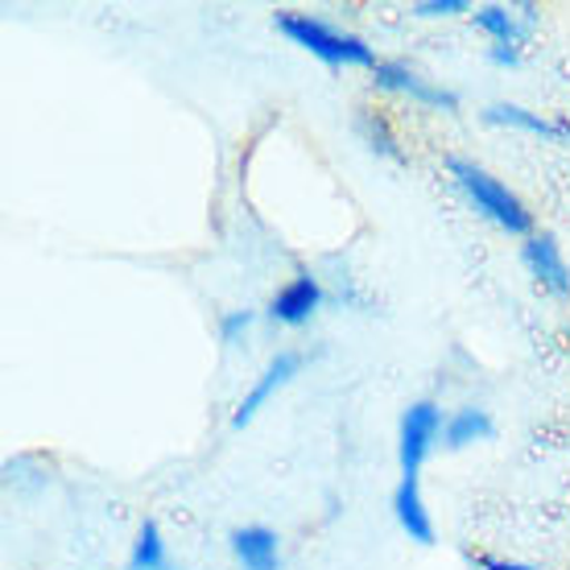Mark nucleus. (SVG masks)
I'll use <instances>...</instances> for the list:
<instances>
[{"label":"nucleus","mask_w":570,"mask_h":570,"mask_svg":"<svg viewBox=\"0 0 570 570\" xmlns=\"http://www.w3.org/2000/svg\"><path fill=\"white\" fill-rule=\"evenodd\" d=\"M125 570H178V562L170 558V542H166V533L154 517H145L141 529H137Z\"/></svg>","instance_id":"obj_13"},{"label":"nucleus","mask_w":570,"mask_h":570,"mask_svg":"<svg viewBox=\"0 0 570 570\" xmlns=\"http://www.w3.org/2000/svg\"><path fill=\"white\" fill-rule=\"evenodd\" d=\"M480 116H484V125H497V129H517L529 132V137H542V141H570V116L562 112H538L525 104L497 100L488 104Z\"/></svg>","instance_id":"obj_9"},{"label":"nucleus","mask_w":570,"mask_h":570,"mask_svg":"<svg viewBox=\"0 0 570 570\" xmlns=\"http://www.w3.org/2000/svg\"><path fill=\"white\" fill-rule=\"evenodd\" d=\"M446 178H451L459 199L468 203V212H475L484 224L509 232V236H521V240L538 232L525 199H521L504 178L484 170L480 161H471V157H446Z\"/></svg>","instance_id":"obj_1"},{"label":"nucleus","mask_w":570,"mask_h":570,"mask_svg":"<svg viewBox=\"0 0 570 570\" xmlns=\"http://www.w3.org/2000/svg\"><path fill=\"white\" fill-rule=\"evenodd\" d=\"M459 13H471L468 0H417L414 4V17H426V21H446V17H459Z\"/></svg>","instance_id":"obj_16"},{"label":"nucleus","mask_w":570,"mask_h":570,"mask_svg":"<svg viewBox=\"0 0 570 570\" xmlns=\"http://www.w3.org/2000/svg\"><path fill=\"white\" fill-rule=\"evenodd\" d=\"M253 323H257V311H244V306L224 311L219 314V343H228V347L244 343L248 340V331H253Z\"/></svg>","instance_id":"obj_15"},{"label":"nucleus","mask_w":570,"mask_h":570,"mask_svg":"<svg viewBox=\"0 0 570 570\" xmlns=\"http://www.w3.org/2000/svg\"><path fill=\"white\" fill-rule=\"evenodd\" d=\"M273 26H277V33H282L285 42L306 50V55L327 62V67H364V71H372L381 62L376 46H368L360 33L331 26V21H323V17L314 13H294L289 9V13L273 17Z\"/></svg>","instance_id":"obj_2"},{"label":"nucleus","mask_w":570,"mask_h":570,"mask_svg":"<svg viewBox=\"0 0 570 570\" xmlns=\"http://www.w3.org/2000/svg\"><path fill=\"white\" fill-rule=\"evenodd\" d=\"M323 302H327L323 282H318L311 269H298L285 285H277V294H273L269 306H265V318H269L273 327L298 331L323 311Z\"/></svg>","instance_id":"obj_5"},{"label":"nucleus","mask_w":570,"mask_h":570,"mask_svg":"<svg viewBox=\"0 0 570 570\" xmlns=\"http://www.w3.org/2000/svg\"><path fill=\"white\" fill-rule=\"evenodd\" d=\"M393 521H397V529L410 542L434 546V517H430V504L422 497L417 475H401L397 492H393Z\"/></svg>","instance_id":"obj_11"},{"label":"nucleus","mask_w":570,"mask_h":570,"mask_svg":"<svg viewBox=\"0 0 570 570\" xmlns=\"http://www.w3.org/2000/svg\"><path fill=\"white\" fill-rule=\"evenodd\" d=\"M567 347H570V327H567Z\"/></svg>","instance_id":"obj_19"},{"label":"nucleus","mask_w":570,"mask_h":570,"mask_svg":"<svg viewBox=\"0 0 570 570\" xmlns=\"http://www.w3.org/2000/svg\"><path fill=\"white\" fill-rule=\"evenodd\" d=\"M497 434V422L484 405H455L446 414V426H442V446L446 451H468L475 442H488Z\"/></svg>","instance_id":"obj_12"},{"label":"nucleus","mask_w":570,"mask_h":570,"mask_svg":"<svg viewBox=\"0 0 570 570\" xmlns=\"http://www.w3.org/2000/svg\"><path fill=\"white\" fill-rule=\"evenodd\" d=\"M538 17H542V9L533 0H525V4H480L471 13V21L480 33H488L492 46H521L525 50V42L538 29Z\"/></svg>","instance_id":"obj_8"},{"label":"nucleus","mask_w":570,"mask_h":570,"mask_svg":"<svg viewBox=\"0 0 570 570\" xmlns=\"http://www.w3.org/2000/svg\"><path fill=\"white\" fill-rule=\"evenodd\" d=\"M232 558L240 570H282V538L269 525H236L228 533Z\"/></svg>","instance_id":"obj_10"},{"label":"nucleus","mask_w":570,"mask_h":570,"mask_svg":"<svg viewBox=\"0 0 570 570\" xmlns=\"http://www.w3.org/2000/svg\"><path fill=\"white\" fill-rule=\"evenodd\" d=\"M356 132L360 141L368 145L376 157H385V161H405V149H401L397 132L389 125V116L381 108H356Z\"/></svg>","instance_id":"obj_14"},{"label":"nucleus","mask_w":570,"mask_h":570,"mask_svg":"<svg viewBox=\"0 0 570 570\" xmlns=\"http://www.w3.org/2000/svg\"><path fill=\"white\" fill-rule=\"evenodd\" d=\"M488 62L500 71H513V67H521V46H488Z\"/></svg>","instance_id":"obj_17"},{"label":"nucleus","mask_w":570,"mask_h":570,"mask_svg":"<svg viewBox=\"0 0 570 570\" xmlns=\"http://www.w3.org/2000/svg\"><path fill=\"white\" fill-rule=\"evenodd\" d=\"M302 372V352H294V347H282L277 356L265 360V368L253 376V385H248V393L240 397V405H236V414H232V430H244L253 417L269 405L277 393H282L294 376Z\"/></svg>","instance_id":"obj_7"},{"label":"nucleus","mask_w":570,"mask_h":570,"mask_svg":"<svg viewBox=\"0 0 570 570\" xmlns=\"http://www.w3.org/2000/svg\"><path fill=\"white\" fill-rule=\"evenodd\" d=\"M372 87L385 91V96H405V100H414L417 108H430V112H459V91L426 79L401 58H381L372 67Z\"/></svg>","instance_id":"obj_4"},{"label":"nucleus","mask_w":570,"mask_h":570,"mask_svg":"<svg viewBox=\"0 0 570 570\" xmlns=\"http://www.w3.org/2000/svg\"><path fill=\"white\" fill-rule=\"evenodd\" d=\"M475 570H538V567L521 562V558H475Z\"/></svg>","instance_id":"obj_18"},{"label":"nucleus","mask_w":570,"mask_h":570,"mask_svg":"<svg viewBox=\"0 0 570 570\" xmlns=\"http://www.w3.org/2000/svg\"><path fill=\"white\" fill-rule=\"evenodd\" d=\"M521 265L533 277V285L542 289L546 298L567 302L570 298V265L562 257V244L554 232H533L521 240Z\"/></svg>","instance_id":"obj_6"},{"label":"nucleus","mask_w":570,"mask_h":570,"mask_svg":"<svg viewBox=\"0 0 570 570\" xmlns=\"http://www.w3.org/2000/svg\"><path fill=\"white\" fill-rule=\"evenodd\" d=\"M442 426H446V414H442L439 401H414L401 410L397 422V463L401 475H417L426 468V459L434 455V446L442 442Z\"/></svg>","instance_id":"obj_3"}]
</instances>
